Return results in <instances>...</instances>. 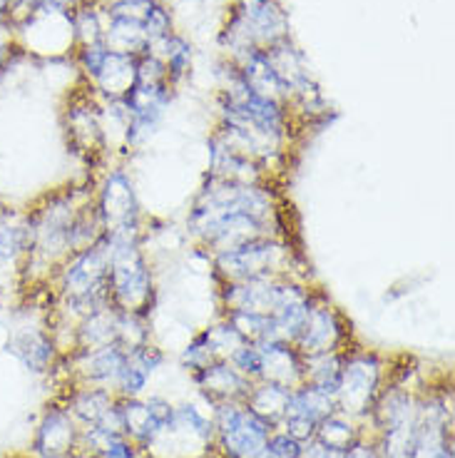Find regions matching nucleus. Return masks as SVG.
<instances>
[{
	"mask_svg": "<svg viewBox=\"0 0 455 458\" xmlns=\"http://www.w3.org/2000/svg\"><path fill=\"white\" fill-rule=\"evenodd\" d=\"M374 436L381 458H410L413 446H416V421L393 426V428L378 431Z\"/></svg>",
	"mask_w": 455,
	"mask_h": 458,
	"instance_id": "c85d7f7f",
	"label": "nucleus"
},
{
	"mask_svg": "<svg viewBox=\"0 0 455 458\" xmlns=\"http://www.w3.org/2000/svg\"><path fill=\"white\" fill-rule=\"evenodd\" d=\"M301 454H304V444H299L282 428H274L269 434V441H266V456L269 458H301Z\"/></svg>",
	"mask_w": 455,
	"mask_h": 458,
	"instance_id": "473e14b6",
	"label": "nucleus"
},
{
	"mask_svg": "<svg viewBox=\"0 0 455 458\" xmlns=\"http://www.w3.org/2000/svg\"><path fill=\"white\" fill-rule=\"evenodd\" d=\"M110 252V272H107V289L110 304L114 310L127 314L147 317L157 301V284L147 254L142 250L139 237H120V234H103Z\"/></svg>",
	"mask_w": 455,
	"mask_h": 458,
	"instance_id": "f03ea898",
	"label": "nucleus"
},
{
	"mask_svg": "<svg viewBox=\"0 0 455 458\" xmlns=\"http://www.w3.org/2000/svg\"><path fill=\"white\" fill-rule=\"evenodd\" d=\"M206 458H219V456H216V454H215V451H212V456H206Z\"/></svg>",
	"mask_w": 455,
	"mask_h": 458,
	"instance_id": "ea45409f",
	"label": "nucleus"
},
{
	"mask_svg": "<svg viewBox=\"0 0 455 458\" xmlns=\"http://www.w3.org/2000/svg\"><path fill=\"white\" fill-rule=\"evenodd\" d=\"M192 381L209 403V409L222 406V403H244L247 394L251 391V384H254L247 377H241L229 361L209 364L202 371L192 374Z\"/></svg>",
	"mask_w": 455,
	"mask_h": 458,
	"instance_id": "ddd939ff",
	"label": "nucleus"
},
{
	"mask_svg": "<svg viewBox=\"0 0 455 458\" xmlns=\"http://www.w3.org/2000/svg\"><path fill=\"white\" fill-rule=\"evenodd\" d=\"M364 428L366 426L361 421H356V419H351V416H346L341 411H333L316 426L314 438L319 444H324V446L333 448V451H341L343 454L358 436L364 434Z\"/></svg>",
	"mask_w": 455,
	"mask_h": 458,
	"instance_id": "393cba45",
	"label": "nucleus"
},
{
	"mask_svg": "<svg viewBox=\"0 0 455 458\" xmlns=\"http://www.w3.org/2000/svg\"><path fill=\"white\" fill-rule=\"evenodd\" d=\"M65 409L72 413V419L80 424V428L88 426H100L113 413L117 406V394L100 386H85V384H70L68 396L63 399Z\"/></svg>",
	"mask_w": 455,
	"mask_h": 458,
	"instance_id": "f3484780",
	"label": "nucleus"
},
{
	"mask_svg": "<svg viewBox=\"0 0 455 458\" xmlns=\"http://www.w3.org/2000/svg\"><path fill=\"white\" fill-rule=\"evenodd\" d=\"M149 53L157 55L162 63H164L172 88H177V85L187 78L190 68H192V46L184 40L182 35L170 33L167 38L152 43V46H149Z\"/></svg>",
	"mask_w": 455,
	"mask_h": 458,
	"instance_id": "5701e85b",
	"label": "nucleus"
},
{
	"mask_svg": "<svg viewBox=\"0 0 455 458\" xmlns=\"http://www.w3.org/2000/svg\"><path fill=\"white\" fill-rule=\"evenodd\" d=\"M117 317H120V310H114L113 304H105L100 310L88 311L85 317H80L72 324V349L70 352L97 349V346L114 344V339H117Z\"/></svg>",
	"mask_w": 455,
	"mask_h": 458,
	"instance_id": "6ab92c4d",
	"label": "nucleus"
},
{
	"mask_svg": "<svg viewBox=\"0 0 455 458\" xmlns=\"http://www.w3.org/2000/svg\"><path fill=\"white\" fill-rule=\"evenodd\" d=\"M152 339H149L147 317L120 311V317H117V339H114V344L130 354V352H135V349H139V346H145Z\"/></svg>",
	"mask_w": 455,
	"mask_h": 458,
	"instance_id": "c756f323",
	"label": "nucleus"
},
{
	"mask_svg": "<svg viewBox=\"0 0 455 458\" xmlns=\"http://www.w3.org/2000/svg\"><path fill=\"white\" fill-rule=\"evenodd\" d=\"M97 458H149L147 451L142 446L132 444L130 438L122 434H113L107 438V444L100 448Z\"/></svg>",
	"mask_w": 455,
	"mask_h": 458,
	"instance_id": "72a5a7b5",
	"label": "nucleus"
},
{
	"mask_svg": "<svg viewBox=\"0 0 455 458\" xmlns=\"http://www.w3.org/2000/svg\"><path fill=\"white\" fill-rule=\"evenodd\" d=\"M289 394H291V389L272 384V381H254L251 391L244 399V406L274 431L284 421Z\"/></svg>",
	"mask_w": 455,
	"mask_h": 458,
	"instance_id": "aec40b11",
	"label": "nucleus"
},
{
	"mask_svg": "<svg viewBox=\"0 0 455 458\" xmlns=\"http://www.w3.org/2000/svg\"><path fill=\"white\" fill-rule=\"evenodd\" d=\"M70 28L75 47L97 46L105 35V11H100L92 0H82L75 11L70 13Z\"/></svg>",
	"mask_w": 455,
	"mask_h": 458,
	"instance_id": "a878e982",
	"label": "nucleus"
},
{
	"mask_svg": "<svg viewBox=\"0 0 455 458\" xmlns=\"http://www.w3.org/2000/svg\"><path fill=\"white\" fill-rule=\"evenodd\" d=\"M8 11H11V0H0V21L8 15Z\"/></svg>",
	"mask_w": 455,
	"mask_h": 458,
	"instance_id": "4c0bfd02",
	"label": "nucleus"
},
{
	"mask_svg": "<svg viewBox=\"0 0 455 458\" xmlns=\"http://www.w3.org/2000/svg\"><path fill=\"white\" fill-rule=\"evenodd\" d=\"M262 354V374L259 381H272L286 389H294L304 381V356L299 354L291 342L272 339L259 344Z\"/></svg>",
	"mask_w": 455,
	"mask_h": 458,
	"instance_id": "dca6fc26",
	"label": "nucleus"
},
{
	"mask_svg": "<svg viewBox=\"0 0 455 458\" xmlns=\"http://www.w3.org/2000/svg\"><path fill=\"white\" fill-rule=\"evenodd\" d=\"M346 352V349H343ZM343 352H331V354H316L304 356V381L316 386V389L326 391L329 396L336 399V389H339V377H341Z\"/></svg>",
	"mask_w": 455,
	"mask_h": 458,
	"instance_id": "b1692460",
	"label": "nucleus"
},
{
	"mask_svg": "<svg viewBox=\"0 0 455 458\" xmlns=\"http://www.w3.org/2000/svg\"><path fill=\"white\" fill-rule=\"evenodd\" d=\"M95 195V184H80V187H65L53 195L43 197L33 209L25 212V222L30 229V252L25 259L23 272L35 275L38 279L50 282L55 269L68 259L70 254V232L75 225V217L80 207Z\"/></svg>",
	"mask_w": 455,
	"mask_h": 458,
	"instance_id": "f257e3e1",
	"label": "nucleus"
},
{
	"mask_svg": "<svg viewBox=\"0 0 455 458\" xmlns=\"http://www.w3.org/2000/svg\"><path fill=\"white\" fill-rule=\"evenodd\" d=\"M336 411V399L329 396L326 391L311 386L307 381H301L299 386L291 389L289 394V406H286V416H301L308 419L311 424L319 426L326 416Z\"/></svg>",
	"mask_w": 455,
	"mask_h": 458,
	"instance_id": "4be33fe9",
	"label": "nucleus"
},
{
	"mask_svg": "<svg viewBox=\"0 0 455 458\" xmlns=\"http://www.w3.org/2000/svg\"><path fill=\"white\" fill-rule=\"evenodd\" d=\"M222 317L240 332V336L244 342L249 344H262V342H272L276 339L274 334V324L269 314H259V311H241V310H232V311H222Z\"/></svg>",
	"mask_w": 455,
	"mask_h": 458,
	"instance_id": "bb28decb",
	"label": "nucleus"
},
{
	"mask_svg": "<svg viewBox=\"0 0 455 458\" xmlns=\"http://www.w3.org/2000/svg\"><path fill=\"white\" fill-rule=\"evenodd\" d=\"M137 75V57L122 55V53H113L107 50L100 63V68L95 70L88 85L90 90L97 95V100L110 103V100H125L127 92L132 90Z\"/></svg>",
	"mask_w": 455,
	"mask_h": 458,
	"instance_id": "2eb2a0df",
	"label": "nucleus"
},
{
	"mask_svg": "<svg viewBox=\"0 0 455 458\" xmlns=\"http://www.w3.org/2000/svg\"><path fill=\"white\" fill-rule=\"evenodd\" d=\"M386 374L388 369L383 356L351 344L343 352L341 377H339V389H336V411L366 424L378 394L386 386Z\"/></svg>",
	"mask_w": 455,
	"mask_h": 458,
	"instance_id": "39448f33",
	"label": "nucleus"
},
{
	"mask_svg": "<svg viewBox=\"0 0 455 458\" xmlns=\"http://www.w3.org/2000/svg\"><path fill=\"white\" fill-rule=\"evenodd\" d=\"M289 38V15L279 0H234L219 46L229 63H237L251 50H266Z\"/></svg>",
	"mask_w": 455,
	"mask_h": 458,
	"instance_id": "7ed1b4c3",
	"label": "nucleus"
},
{
	"mask_svg": "<svg viewBox=\"0 0 455 458\" xmlns=\"http://www.w3.org/2000/svg\"><path fill=\"white\" fill-rule=\"evenodd\" d=\"M229 364L240 371L241 377H247L249 381H259V374H262V354H259V344L244 342L232 354Z\"/></svg>",
	"mask_w": 455,
	"mask_h": 458,
	"instance_id": "7c9ffc66",
	"label": "nucleus"
},
{
	"mask_svg": "<svg viewBox=\"0 0 455 458\" xmlns=\"http://www.w3.org/2000/svg\"><path fill=\"white\" fill-rule=\"evenodd\" d=\"M343 458H381V454H378V444H375V436L368 434L364 428V434L358 436L351 446L343 451Z\"/></svg>",
	"mask_w": 455,
	"mask_h": 458,
	"instance_id": "f704fd0d",
	"label": "nucleus"
},
{
	"mask_svg": "<svg viewBox=\"0 0 455 458\" xmlns=\"http://www.w3.org/2000/svg\"><path fill=\"white\" fill-rule=\"evenodd\" d=\"M351 344V329L346 324V317L321 292L316 301L311 304V310H308L301 332L294 339V346L299 349V354H331V352L349 349Z\"/></svg>",
	"mask_w": 455,
	"mask_h": 458,
	"instance_id": "1a4fd4ad",
	"label": "nucleus"
},
{
	"mask_svg": "<svg viewBox=\"0 0 455 458\" xmlns=\"http://www.w3.org/2000/svg\"><path fill=\"white\" fill-rule=\"evenodd\" d=\"M13 458H33V456H13Z\"/></svg>",
	"mask_w": 455,
	"mask_h": 458,
	"instance_id": "a19ab883",
	"label": "nucleus"
},
{
	"mask_svg": "<svg viewBox=\"0 0 455 458\" xmlns=\"http://www.w3.org/2000/svg\"><path fill=\"white\" fill-rule=\"evenodd\" d=\"M209 262L215 269L216 284L272 279V276H299L296 275L299 254L289 237H257L240 247L212 254Z\"/></svg>",
	"mask_w": 455,
	"mask_h": 458,
	"instance_id": "20e7f679",
	"label": "nucleus"
},
{
	"mask_svg": "<svg viewBox=\"0 0 455 458\" xmlns=\"http://www.w3.org/2000/svg\"><path fill=\"white\" fill-rule=\"evenodd\" d=\"M72 458H97V456H90V454H82V451H80V454H75Z\"/></svg>",
	"mask_w": 455,
	"mask_h": 458,
	"instance_id": "58836bf2",
	"label": "nucleus"
},
{
	"mask_svg": "<svg viewBox=\"0 0 455 458\" xmlns=\"http://www.w3.org/2000/svg\"><path fill=\"white\" fill-rule=\"evenodd\" d=\"M8 354H13L35 377H47L60 367V346L47 327H18L8 336Z\"/></svg>",
	"mask_w": 455,
	"mask_h": 458,
	"instance_id": "f8f14e48",
	"label": "nucleus"
},
{
	"mask_svg": "<svg viewBox=\"0 0 455 458\" xmlns=\"http://www.w3.org/2000/svg\"><path fill=\"white\" fill-rule=\"evenodd\" d=\"M199 334H202V339H205L209 354L215 356V361H229L232 354L244 344L240 332H237L224 317H219L212 327H206L205 332Z\"/></svg>",
	"mask_w": 455,
	"mask_h": 458,
	"instance_id": "cd10ccee",
	"label": "nucleus"
},
{
	"mask_svg": "<svg viewBox=\"0 0 455 458\" xmlns=\"http://www.w3.org/2000/svg\"><path fill=\"white\" fill-rule=\"evenodd\" d=\"M301 458H343V454L341 451H333V448L324 446L316 438H311V441L304 444V454H301Z\"/></svg>",
	"mask_w": 455,
	"mask_h": 458,
	"instance_id": "c9c22d12",
	"label": "nucleus"
},
{
	"mask_svg": "<svg viewBox=\"0 0 455 458\" xmlns=\"http://www.w3.org/2000/svg\"><path fill=\"white\" fill-rule=\"evenodd\" d=\"M127 352L117 344L97 346V349H78L60 359V364H68L70 384L100 386V389H117V381L125 369Z\"/></svg>",
	"mask_w": 455,
	"mask_h": 458,
	"instance_id": "9d476101",
	"label": "nucleus"
},
{
	"mask_svg": "<svg viewBox=\"0 0 455 458\" xmlns=\"http://www.w3.org/2000/svg\"><path fill=\"white\" fill-rule=\"evenodd\" d=\"M117 416H120L122 436L130 438L137 446L145 448V451H147L149 444L160 434V426L152 421L147 401L142 399V396H132V399L117 396Z\"/></svg>",
	"mask_w": 455,
	"mask_h": 458,
	"instance_id": "412c9836",
	"label": "nucleus"
},
{
	"mask_svg": "<svg viewBox=\"0 0 455 458\" xmlns=\"http://www.w3.org/2000/svg\"><path fill=\"white\" fill-rule=\"evenodd\" d=\"M95 209L100 215L105 234L139 237L145 240V219L137 199L135 182L122 167L105 170L100 182L95 184Z\"/></svg>",
	"mask_w": 455,
	"mask_h": 458,
	"instance_id": "423d86ee",
	"label": "nucleus"
},
{
	"mask_svg": "<svg viewBox=\"0 0 455 458\" xmlns=\"http://www.w3.org/2000/svg\"><path fill=\"white\" fill-rule=\"evenodd\" d=\"M209 364H215V356L209 354V349H206L205 339H202V334H197L192 342L187 344L182 349V354H180V367L192 377L197 371H202Z\"/></svg>",
	"mask_w": 455,
	"mask_h": 458,
	"instance_id": "2f4dec72",
	"label": "nucleus"
},
{
	"mask_svg": "<svg viewBox=\"0 0 455 458\" xmlns=\"http://www.w3.org/2000/svg\"><path fill=\"white\" fill-rule=\"evenodd\" d=\"M82 0H46L47 8H53V11L63 13V15H70V13L75 11L78 5H80Z\"/></svg>",
	"mask_w": 455,
	"mask_h": 458,
	"instance_id": "e433bc0d",
	"label": "nucleus"
},
{
	"mask_svg": "<svg viewBox=\"0 0 455 458\" xmlns=\"http://www.w3.org/2000/svg\"><path fill=\"white\" fill-rule=\"evenodd\" d=\"M215 454L219 458H269L266 441L272 428L259 421L244 403H222L212 409Z\"/></svg>",
	"mask_w": 455,
	"mask_h": 458,
	"instance_id": "0eeeda50",
	"label": "nucleus"
},
{
	"mask_svg": "<svg viewBox=\"0 0 455 458\" xmlns=\"http://www.w3.org/2000/svg\"><path fill=\"white\" fill-rule=\"evenodd\" d=\"M80 454V424L72 419L63 401L47 403L35 428L30 456L33 458H72Z\"/></svg>",
	"mask_w": 455,
	"mask_h": 458,
	"instance_id": "9b49d317",
	"label": "nucleus"
},
{
	"mask_svg": "<svg viewBox=\"0 0 455 458\" xmlns=\"http://www.w3.org/2000/svg\"><path fill=\"white\" fill-rule=\"evenodd\" d=\"M279 279H247V282H222L219 284V307L222 311L241 310L272 314L279 294Z\"/></svg>",
	"mask_w": 455,
	"mask_h": 458,
	"instance_id": "4468645a",
	"label": "nucleus"
},
{
	"mask_svg": "<svg viewBox=\"0 0 455 458\" xmlns=\"http://www.w3.org/2000/svg\"><path fill=\"white\" fill-rule=\"evenodd\" d=\"M90 88V85H88ZM65 130L70 148L90 165H100L107 157V138L103 127V103L92 90L80 92L65 110Z\"/></svg>",
	"mask_w": 455,
	"mask_h": 458,
	"instance_id": "6e6552de",
	"label": "nucleus"
},
{
	"mask_svg": "<svg viewBox=\"0 0 455 458\" xmlns=\"http://www.w3.org/2000/svg\"><path fill=\"white\" fill-rule=\"evenodd\" d=\"M164 361V354L157 344H145L139 346L135 352L127 354L125 369H122V377L117 381V389L114 394L122 396V399H132V396H142L145 389H147L149 378L152 374L162 367Z\"/></svg>",
	"mask_w": 455,
	"mask_h": 458,
	"instance_id": "a211bd4d",
	"label": "nucleus"
}]
</instances>
